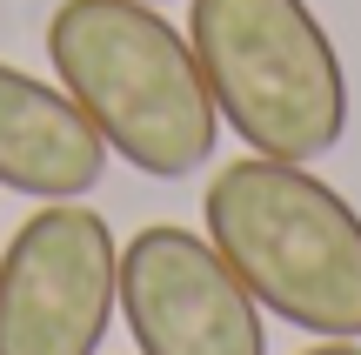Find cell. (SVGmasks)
Here are the masks:
<instances>
[{
	"instance_id": "8992f818",
	"label": "cell",
	"mask_w": 361,
	"mask_h": 355,
	"mask_svg": "<svg viewBox=\"0 0 361 355\" xmlns=\"http://www.w3.org/2000/svg\"><path fill=\"white\" fill-rule=\"evenodd\" d=\"M107 174V141L67 88L0 61V188L27 201H80Z\"/></svg>"
},
{
	"instance_id": "6da1fadb",
	"label": "cell",
	"mask_w": 361,
	"mask_h": 355,
	"mask_svg": "<svg viewBox=\"0 0 361 355\" xmlns=\"http://www.w3.org/2000/svg\"><path fill=\"white\" fill-rule=\"evenodd\" d=\"M54 80L87 107L107 155L154 181H188L221 141L214 94L188 34L154 0H61L47 20Z\"/></svg>"
},
{
	"instance_id": "3957f363",
	"label": "cell",
	"mask_w": 361,
	"mask_h": 355,
	"mask_svg": "<svg viewBox=\"0 0 361 355\" xmlns=\"http://www.w3.org/2000/svg\"><path fill=\"white\" fill-rule=\"evenodd\" d=\"M214 114L268 161H322L348 134V74L308 0H188Z\"/></svg>"
},
{
	"instance_id": "7a4b0ae2",
	"label": "cell",
	"mask_w": 361,
	"mask_h": 355,
	"mask_svg": "<svg viewBox=\"0 0 361 355\" xmlns=\"http://www.w3.org/2000/svg\"><path fill=\"white\" fill-rule=\"evenodd\" d=\"M201 222L268 315L322 342H361V215L308 161H228L201 195Z\"/></svg>"
},
{
	"instance_id": "ba28073f",
	"label": "cell",
	"mask_w": 361,
	"mask_h": 355,
	"mask_svg": "<svg viewBox=\"0 0 361 355\" xmlns=\"http://www.w3.org/2000/svg\"><path fill=\"white\" fill-rule=\"evenodd\" d=\"M154 7H161V0H154Z\"/></svg>"
},
{
	"instance_id": "5b68a950",
	"label": "cell",
	"mask_w": 361,
	"mask_h": 355,
	"mask_svg": "<svg viewBox=\"0 0 361 355\" xmlns=\"http://www.w3.org/2000/svg\"><path fill=\"white\" fill-rule=\"evenodd\" d=\"M121 315L141 355H268L247 282L180 222H147L121 248Z\"/></svg>"
},
{
	"instance_id": "52a82bcc",
	"label": "cell",
	"mask_w": 361,
	"mask_h": 355,
	"mask_svg": "<svg viewBox=\"0 0 361 355\" xmlns=\"http://www.w3.org/2000/svg\"><path fill=\"white\" fill-rule=\"evenodd\" d=\"M301 355H361V342H314V349H301Z\"/></svg>"
},
{
	"instance_id": "277c9868",
	"label": "cell",
	"mask_w": 361,
	"mask_h": 355,
	"mask_svg": "<svg viewBox=\"0 0 361 355\" xmlns=\"http://www.w3.org/2000/svg\"><path fill=\"white\" fill-rule=\"evenodd\" d=\"M114 308V228L80 201L34 208L0 248V355H101Z\"/></svg>"
}]
</instances>
